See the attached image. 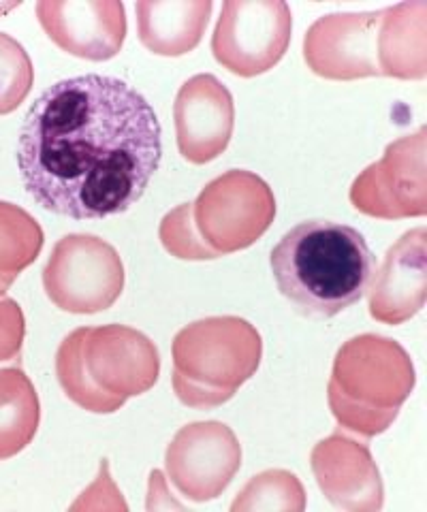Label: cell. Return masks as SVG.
Returning <instances> with one entry per match:
<instances>
[{"instance_id":"obj_1","label":"cell","mask_w":427,"mask_h":512,"mask_svg":"<svg viewBox=\"0 0 427 512\" xmlns=\"http://www.w3.org/2000/svg\"><path fill=\"white\" fill-rule=\"evenodd\" d=\"M163 160L154 107L124 79L79 75L43 90L18 135L24 188L43 210L103 220L133 207Z\"/></svg>"},{"instance_id":"obj_2","label":"cell","mask_w":427,"mask_h":512,"mask_svg":"<svg viewBox=\"0 0 427 512\" xmlns=\"http://www.w3.org/2000/svg\"><path fill=\"white\" fill-rule=\"evenodd\" d=\"M280 295L310 318H334L366 295L374 254L357 229L306 220L284 233L270 254Z\"/></svg>"},{"instance_id":"obj_3","label":"cell","mask_w":427,"mask_h":512,"mask_svg":"<svg viewBox=\"0 0 427 512\" xmlns=\"http://www.w3.org/2000/svg\"><path fill=\"white\" fill-rule=\"evenodd\" d=\"M276 218L274 190L257 173L231 169L205 186L193 203L165 214L163 248L182 261H214L250 248Z\"/></svg>"},{"instance_id":"obj_4","label":"cell","mask_w":427,"mask_h":512,"mask_svg":"<svg viewBox=\"0 0 427 512\" xmlns=\"http://www.w3.org/2000/svg\"><path fill=\"white\" fill-rule=\"evenodd\" d=\"M161 374L154 342L126 325L79 327L60 342L56 376L73 404L114 414L131 397L148 393Z\"/></svg>"},{"instance_id":"obj_5","label":"cell","mask_w":427,"mask_h":512,"mask_svg":"<svg viewBox=\"0 0 427 512\" xmlns=\"http://www.w3.org/2000/svg\"><path fill=\"white\" fill-rule=\"evenodd\" d=\"M415 384L413 359L400 342L363 333L338 350L327 384L329 410L340 427L370 440L398 419Z\"/></svg>"},{"instance_id":"obj_6","label":"cell","mask_w":427,"mask_h":512,"mask_svg":"<svg viewBox=\"0 0 427 512\" xmlns=\"http://www.w3.org/2000/svg\"><path fill=\"white\" fill-rule=\"evenodd\" d=\"M173 391L195 410L227 404L257 374L263 340L240 316H208L186 325L173 338Z\"/></svg>"},{"instance_id":"obj_7","label":"cell","mask_w":427,"mask_h":512,"mask_svg":"<svg viewBox=\"0 0 427 512\" xmlns=\"http://www.w3.org/2000/svg\"><path fill=\"white\" fill-rule=\"evenodd\" d=\"M43 288L54 306L69 314H99L124 291V263L105 239L71 233L58 239L43 267Z\"/></svg>"},{"instance_id":"obj_8","label":"cell","mask_w":427,"mask_h":512,"mask_svg":"<svg viewBox=\"0 0 427 512\" xmlns=\"http://www.w3.org/2000/svg\"><path fill=\"white\" fill-rule=\"evenodd\" d=\"M293 15L282 0H229L212 35V54L237 77L263 75L284 58Z\"/></svg>"},{"instance_id":"obj_9","label":"cell","mask_w":427,"mask_h":512,"mask_svg":"<svg viewBox=\"0 0 427 512\" xmlns=\"http://www.w3.org/2000/svg\"><path fill=\"white\" fill-rule=\"evenodd\" d=\"M427 128L387 146L381 160L361 171L351 186L357 212L381 218H421L427 214Z\"/></svg>"},{"instance_id":"obj_10","label":"cell","mask_w":427,"mask_h":512,"mask_svg":"<svg viewBox=\"0 0 427 512\" xmlns=\"http://www.w3.org/2000/svg\"><path fill=\"white\" fill-rule=\"evenodd\" d=\"M242 468V444L220 421L184 425L167 446L169 483L186 500L203 504L223 495Z\"/></svg>"},{"instance_id":"obj_11","label":"cell","mask_w":427,"mask_h":512,"mask_svg":"<svg viewBox=\"0 0 427 512\" xmlns=\"http://www.w3.org/2000/svg\"><path fill=\"white\" fill-rule=\"evenodd\" d=\"M381 11L329 13L316 20L304 37L308 69L334 82L383 77L378 62Z\"/></svg>"},{"instance_id":"obj_12","label":"cell","mask_w":427,"mask_h":512,"mask_svg":"<svg viewBox=\"0 0 427 512\" xmlns=\"http://www.w3.org/2000/svg\"><path fill=\"white\" fill-rule=\"evenodd\" d=\"M35 11L62 52L90 62L116 58L129 30L118 0H41Z\"/></svg>"},{"instance_id":"obj_13","label":"cell","mask_w":427,"mask_h":512,"mask_svg":"<svg viewBox=\"0 0 427 512\" xmlns=\"http://www.w3.org/2000/svg\"><path fill=\"white\" fill-rule=\"evenodd\" d=\"M178 150L193 165L212 163L233 137L235 105L229 88L210 73H199L178 90L173 103Z\"/></svg>"},{"instance_id":"obj_14","label":"cell","mask_w":427,"mask_h":512,"mask_svg":"<svg viewBox=\"0 0 427 512\" xmlns=\"http://www.w3.org/2000/svg\"><path fill=\"white\" fill-rule=\"evenodd\" d=\"M310 466L319 489L336 508L349 512L383 508V478L366 442L336 431L312 448Z\"/></svg>"},{"instance_id":"obj_15","label":"cell","mask_w":427,"mask_h":512,"mask_svg":"<svg viewBox=\"0 0 427 512\" xmlns=\"http://www.w3.org/2000/svg\"><path fill=\"white\" fill-rule=\"evenodd\" d=\"M370 280V316L383 325H402L417 316L427 295V231H406Z\"/></svg>"},{"instance_id":"obj_16","label":"cell","mask_w":427,"mask_h":512,"mask_svg":"<svg viewBox=\"0 0 427 512\" xmlns=\"http://www.w3.org/2000/svg\"><path fill=\"white\" fill-rule=\"evenodd\" d=\"M212 0H139L135 5L139 41L165 58L191 54L212 18Z\"/></svg>"},{"instance_id":"obj_17","label":"cell","mask_w":427,"mask_h":512,"mask_svg":"<svg viewBox=\"0 0 427 512\" xmlns=\"http://www.w3.org/2000/svg\"><path fill=\"white\" fill-rule=\"evenodd\" d=\"M381 75L423 79L427 75V3L413 0L383 9L378 32Z\"/></svg>"},{"instance_id":"obj_18","label":"cell","mask_w":427,"mask_h":512,"mask_svg":"<svg viewBox=\"0 0 427 512\" xmlns=\"http://www.w3.org/2000/svg\"><path fill=\"white\" fill-rule=\"evenodd\" d=\"M41 404L35 384L20 365L0 367V461L22 453L35 440Z\"/></svg>"},{"instance_id":"obj_19","label":"cell","mask_w":427,"mask_h":512,"mask_svg":"<svg viewBox=\"0 0 427 512\" xmlns=\"http://www.w3.org/2000/svg\"><path fill=\"white\" fill-rule=\"evenodd\" d=\"M41 224L20 205L0 201V297L43 250Z\"/></svg>"},{"instance_id":"obj_20","label":"cell","mask_w":427,"mask_h":512,"mask_svg":"<svg viewBox=\"0 0 427 512\" xmlns=\"http://www.w3.org/2000/svg\"><path fill=\"white\" fill-rule=\"evenodd\" d=\"M306 508V491L299 478L287 470H267L250 478V483L237 493L231 504L233 512L255 510H291L302 512Z\"/></svg>"},{"instance_id":"obj_21","label":"cell","mask_w":427,"mask_h":512,"mask_svg":"<svg viewBox=\"0 0 427 512\" xmlns=\"http://www.w3.org/2000/svg\"><path fill=\"white\" fill-rule=\"evenodd\" d=\"M35 84V69L24 45L0 32V116L18 109Z\"/></svg>"},{"instance_id":"obj_22","label":"cell","mask_w":427,"mask_h":512,"mask_svg":"<svg viewBox=\"0 0 427 512\" xmlns=\"http://www.w3.org/2000/svg\"><path fill=\"white\" fill-rule=\"evenodd\" d=\"M26 338V320L20 303L0 297V365L18 361Z\"/></svg>"}]
</instances>
